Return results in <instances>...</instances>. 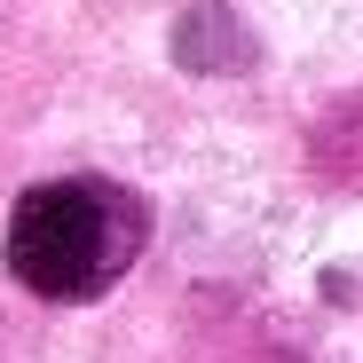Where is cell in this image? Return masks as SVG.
Here are the masks:
<instances>
[{
    "instance_id": "1",
    "label": "cell",
    "mask_w": 363,
    "mask_h": 363,
    "mask_svg": "<svg viewBox=\"0 0 363 363\" xmlns=\"http://www.w3.org/2000/svg\"><path fill=\"white\" fill-rule=\"evenodd\" d=\"M143 253V206L111 182H40L9 213V269L40 300H95Z\"/></svg>"
}]
</instances>
